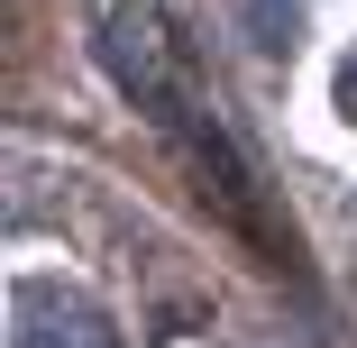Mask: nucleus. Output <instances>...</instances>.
Segmentation results:
<instances>
[{"label": "nucleus", "instance_id": "f257e3e1", "mask_svg": "<svg viewBox=\"0 0 357 348\" xmlns=\"http://www.w3.org/2000/svg\"><path fill=\"white\" fill-rule=\"evenodd\" d=\"M10 348H119L110 339V321L92 312V303H74V294H46V285H19V303H10Z\"/></svg>", "mask_w": 357, "mask_h": 348}, {"label": "nucleus", "instance_id": "f03ea898", "mask_svg": "<svg viewBox=\"0 0 357 348\" xmlns=\"http://www.w3.org/2000/svg\"><path fill=\"white\" fill-rule=\"evenodd\" d=\"M238 19H248L257 46H284V37L303 28V0H238Z\"/></svg>", "mask_w": 357, "mask_h": 348}]
</instances>
